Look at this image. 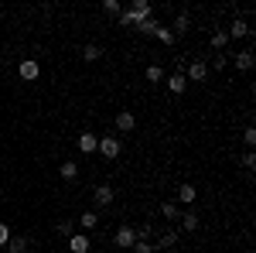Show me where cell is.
<instances>
[{"instance_id":"obj_23","label":"cell","mask_w":256,"mask_h":253,"mask_svg":"<svg viewBox=\"0 0 256 253\" xmlns=\"http://www.w3.org/2000/svg\"><path fill=\"white\" fill-rule=\"evenodd\" d=\"M154 38H158L160 41V45H174V35H171V28H160V24H158V31H154Z\"/></svg>"},{"instance_id":"obj_24","label":"cell","mask_w":256,"mask_h":253,"mask_svg":"<svg viewBox=\"0 0 256 253\" xmlns=\"http://www.w3.org/2000/svg\"><path fill=\"white\" fill-rule=\"evenodd\" d=\"M208 41H212V48H216V52H222V48L229 45V38H226V31H212V35H208Z\"/></svg>"},{"instance_id":"obj_20","label":"cell","mask_w":256,"mask_h":253,"mask_svg":"<svg viewBox=\"0 0 256 253\" xmlns=\"http://www.w3.org/2000/svg\"><path fill=\"white\" fill-rule=\"evenodd\" d=\"M58 175L65 178V181H76V178H79V164H72V161H65V164L58 168Z\"/></svg>"},{"instance_id":"obj_32","label":"cell","mask_w":256,"mask_h":253,"mask_svg":"<svg viewBox=\"0 0 256 253\" xmlns=\"http://www.w3.org/2000/svg\"><path fill=\"white\" fill-rule=\"evenodd\" d=\"M7 239H10V226L0 219V246H7Z\"/></svg>"},{"instance_id":"obj_11","label":"cell","mask_w":256,"mask_h":253,"mask_svg":"<svg viewBox=\"0 0 256 253\" xmlns=\"http://www.w3.org/2000/svg\"><path fill=\"white\" fill-rule=\"evenodd\" d=\"M256 65V52L253 48H242V52H236V69L239 72H250Z\"/></svg>"},{"instance_id":"obj_4","label":"cell","mask_w":256,"mask_h":253,"mask_svg":"<svg viewBox=\"0 0 256 253\" xmlns=\"http://www.w3.org/2000/svg\"><path fill=\"white\" fill-rule=\"evenodd\" d=\"M113 198H116L113 185H96V188H92V202H96V209H106V205H113Z\"/></svg>"},{"instance_id":"obj_13","label":"cell","mask_w":256,"mask_h":253,"mask_svg":"<svg viewBox=\"0 0 256 253\" xmlns=\"http://www.w3.org/2000/svg\"><path fill=\"white\" fill-rule=\"evenodd\" d=\"M178 219H181V229H184V233H195L198 226H202V215L192 212V209H188V212H181Z\"/></svg>"},{"instance_id":"obj_28","label":"cell","mask_w":256,"mask_h":253,"mask_svg":"<svg viewBox=\"0 0 256 253\" xmlns=\"http://www.w3.org/2000/svg\"><path fill=\"white\" fill-rule=\"evenodd\" d=\"M134 253H158V250H154L150 239H137V243H134Z\"/></svg>"},{"instance_id":"obj_25","label":"cell","mask_w":256,"mask_h":253,"mask_svg":"<svg viewBox=\"0 0 256 253\" xmlns=\"http://www.w3.org/2000/svg\"><path fill=\"white\" fill-rule=\"evenodd\" d=\"M160 215H164V219H178V215H181V209H178L174 202H164V205H160Z\"/></svg>"},{"instance_id":"obj_19","label":"cell","mask_w":256,"mask_h":253,"mask_svg":"<svg viewBox=\"0 0 256 253\" xmlns=\"http://www.w3.org/2000/svg\"><path fill=\"white\" fill-rule=\"evenodd\" d=\"M7 253H28V236H10L7 239Z\"/></svg>"},{"instance_id":"obj_18","label":"cell","mask_w":256,"mask_h":253,"mask_svg":"<svg viewBox=\"0 0 256 253\" xmlns=\"http://www.w3.org/2000/svg\"><path fill=\"white\" fill-rule=\"evenodd\" d=\"M116 21H120V28H137V24H140V18L130 11V7H123V11L116 14Z\"/></svg>"},{"instance_id":"obj_5","label":"cell","mask_w":256,"mask_h":253,"mask_svg":"<svg viewBox=\"0 0 256 253\" xmlns=\"http://www.w3.org/2000/svg\"><path fill=\"white\" fill-rule=\"evenodd\" d=\"M41 76V65L34 59H24L18 62V79H24V82H34V79Z\"/></svg>"},{"instance_id":"obj_17","label":"cell","mask_w":256,"mask_h":253,"mask_svg":"<svg viewBox=\"0 0 256 253\" xmlns=\"http://www.w3.org/2000/svg\"><path fill=\"white\" fill-rule=\"evenodd\" d=\"M130 11H134L140 21H150V18H154V7H150L147 0H134V4H130Z\"/></svg>"},{"instance_id":"obj_33","label":"cell","mask_w":256,"mask_h":253,"mask_svg":"<svg viewBox=\"0 0 256 253\" xmlns=\"http://www.w3.org/2000/svg\"><path fill=\"white\" fill-rule=\"evenodd\" d=\"M137 239H150V226H147V222L137 226Z\"/></svg>"},{"instance_id":"obj_2","label":"cell","mask_w":256,"mask_h":253,"mask_svg":"<svg viewBox=\"0 0 256 253\" xmlns=\"http://www.w3.org/2000/svg\"><path fill=\"white\" fill-rule=\"evenodd\" d=\"M113 243H116V246H123V250H134V243H137V229L123 222L116 233H113Z\"/></svg>"},{"instance_id":"obj_26","label":"cell","mask_w":256,"mask_h":253,"mask_svg":"<svg viewBox=\"0 0 256 253\" xmlns=\"http://www.w3.org/2000/svg\"><path fill=\"white\" fill-rule=\"evenodd\" d=\"M137 31H140V35H154V31H158V18L140 21V24H137Z\"/></svg>"},{"instance_id":"obj_7","label":"cell","mask_w":256,"mask_h":253,"mask_svg":"<svg viewBox=\"0 0 256 253\" xmlns=\"http://www.w3.org/2000/svg\"><path fill=\"white\" fill-rule=\"evenodd\" d=\"M76 144H79L82 154H96V147H99V134H92V130H82Z\"/></svg>"},{"instance_id":"obj_1","label":"cell","mask_w":256,"mask_h":253,"mask_svg":"<svg viewBox=\"0 0 256 253\" xmlns=\"http://www.w3.org/2000/svg\"><path fill=\"white\" fill-rule=\"evenodd\" d=\"M96 151L106 157V161H116V157L123 154V140L113 137V134H106V137H99V147H96Z\"/></svg>"},{"instance_id":"obj_10","label":"cell","mask_w":256,"mask_h":253,"mask_svg":"<svg viewBox=\"0 0 256 253\" xmlns=\"http://www.w3.org/2000/svg\"><path fill=\"white\" fill-rule=\"evenodd\" d=\"M188 82H205V79H208V65H205V62L202 59H195L192 62V65H188Z\"/></svg>"},{"instance_id":"obj_16","label":"cell","mask_w":256,"mask_h":253,"mask_svg":"<svg viewBox=\"0 0 256 253\" xmlns=\"http://www.w3.org/2000/svg\"><path fill=\"white\" fill-rule=\"evenodd\" d=\"M188 31H192V18H188V14H184V11H181V14H178L174 18V24H171V35H188Z\"/></svg>"},{"instance_id":"obj_29","label":"cell","mask_w":256,"mask_h":253,"mask_svg":"<svg viewBox=\"0 0 256 253\" xmlns=\"http://www.w3.org/2000/svg\"><path fill=\"white\" fill-rule=\"evenodd\" d=\"M102 11H106V14H113V18H116L120 11H123V4H120V0H102Z\"/></svg>"},{"instance_id":"obj_30","label":"cell","mask_w":256,"mask_h":253,"mask_svg":"<svg viewBox=\"0 0 256 253\" xmlns=\"http://www.w3.org/2000/svg\"><path fill=\"white\" fill-rule=\"evenodd\" d=\"M242 144L253 151V144H256V130H253V127H246V130H242Z\"/></svg>"},{"instance_id":"obj_15","label":"cell","mask_w":256,"mask_h":253,"mask_svg":"<svg viewBox=\"0 0 256 253\" xmlns=\"http://www.w3.org/2000/svg\"><path fill=\"white\" fill-rule=\"evenodd\" d=\"M195 198H198V188H195V185H188V181H181V188H178V202H181V205H192Z\"/></svg>"},{"instance_id":"obj_3","label":"cell","mask_w":256,"mask_h":253,"mask_svg":"<svg viewBox=\"0 0 256 253\" xmlns=\"http://www.w3.org/2000/svg\"><path fill=\"white\" fill-rule=\"evenodd\" d=\"M226 38L229 41H239V38H253V28L246 24L242 18H232V24H229V31H226Z\"/></svg>"},{"instance_id":"obj_31","label":"cell","mask_w":256,"mask_h":253,"mask_svg":"<svg viewBox=\"0 0 256 253\" xmlns=\"http://www.w3.org/2000/svg\"><path fill=\"white\" fill-rule=\"evenodd\" d=\"M242 168H246V171H253V168H256V154H253V151L242 154Z\"/></svg>"},{"instance_id":"obj_12","label":"cell","mask_w":256,"mask_h":253,"mask_svg":"<svg viewBox=\"0 0 256 253\" xmlns=\"http://www.w3.org/2000/svg\"><path fill=\"white\" fill-rule=\"evenodd\" d=\"M174 246H178V233H174V229H168V233L158 236V246H154V250H158V253H171Z\"/></svg>"},{"instance_id":"obj_21","label":"cell","mask_w":256,"mask_h":253,"mask_svg":"<svg viewBox=\"0 0 256 253\" xmlns=\"http://www.w3.org/2000/svg\"><path fill=\"white\" fill-rule=\"evenodd\" d=\"M82 59L86 62H99L102 59V48H99V45H86V48H82Z\"/></svg>"},{"instance_id":"obj_8","label":"cell","mask_w":256,"mask_h":253,"mask_svg":"<svg viewBox=\"0 0 256 253\" xmlns=\"http://www.w3.org/2000/svg\"><path fill=\"white\" fill-rule=\"evenodd\" d=\"M164 86H168L174 96H181V93L188 89V79H184V72H171V76H164Z\"/></svg>"},{"instance_id":"obj_14","label":"cell","mask_w":256,"mask_h":253,"mask_svg":"<svg viewBox=\"0 0 256 253\" xmlns=\"http://www.w3.org/2000/svg\"><path fill=\"white\" fill-rule=\"evenodd\" d=\"M76 222H79V226L86 229V233H92V229L99 226V212H96V209H86V212H82L79 219H76Z\"/></svg>"},{"instance_id":"obj_6","label":"cell","mask_w":256,"mask_h":253,"mask_svg":"<svg viewBox=\"0 0 256 253\" xmlns=\"http://www.w3.org/2000/svg\"><path fill=\"white\" fill-rule=\"evenodd\" d=\"M113 123H116V134H134V130H137V117H134L130 110H120Z\"/></svg>"},{"instance_id":"obj_9","label":"cell","mask_w":256,"mask_h":253,"mask_svg":"<svg viewBox=\"0 0 256 253\" xmlns=\"http://www.w3.org/2000/svg\"><path fill=\"white\" fill-rule=\"evenodd\" d=\"M68 250L72 253H89L92 250V239H89L86 233H72L68 236Z\"/></svg>"},{"instance_id":"obj_27","label":"cell","mask_w":256,"mask_h":253,"mask_svg":"<svg viewBox=\"0 0 256 253\" xmlns=\"http://www.w3.org/2000/svg\"><path fill=\"white\" fill-rule=\"evenodd\" d=\"M55 229H58L62 236H72V233H76V219H62V222L55 226Z\"/></svg>"},{"instance_id":"obj_22","label":"cell","mask_w":256,"mask_h":253,"mask_svg":"<svg viewBox=\"0 0 256 253\" xmlns=\"http://www.w3.org/2000/svg\"><path fill=\"white\" fill-rule=\"evenodd\" d=\"M144 76H147V82H164V69L154 62V65H147V72H144Z\"/></svg>"}]
</instances>
